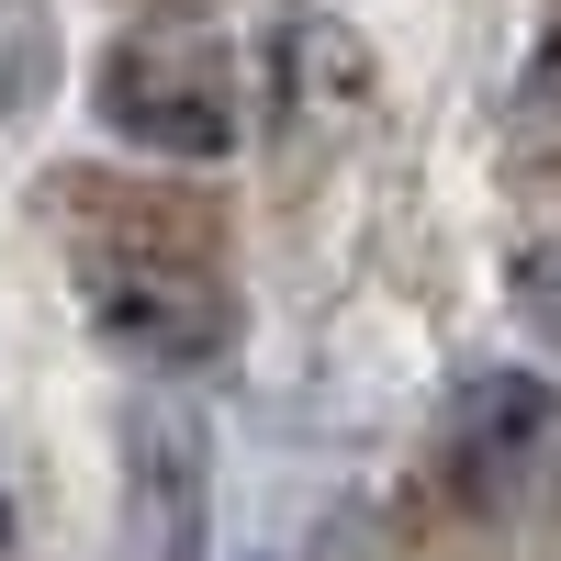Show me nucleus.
Segmentation results:
<instances>
[{"mask_svg": "<svg viewBox=\"0 0 561 561\" xmlns=\"http://www.w3.org/2000/svg\"><path fill=\"white\" fill-rule=\"evenodd\" d=\"M90 113H102L124 147H147V158L214 169V158L248 147V68H237V45L203 34V23H169V34L147 23V34H124L102 57Z\"/></svg>", "mask_w": 561, "mask_h": 561, "instance_id": "nucleus-1", "label": "nucleus"}, {"mask_svg": "<svg viewBox=\"0 0 561 561\" xmlns=\"http://www.w3.org/2000/svg\"><path fill=\"white\" fill-rule=\"evenodd\" d=\"M90 259V325H102V348L135 359V370H203L225 359L237 337V304H225V280L180 248H79Z\"/></svg>", "mask_w": 561, "mask_h": 561, "instance_id": "nucleus-2", "label": "nucleus"}, {"mask_svg": "<svg viewBox=\"0 0 561 561\" xmlns=\"http://www.w3.org/2000/svg\"><path fill=\"white\" fill-rule=\"evenodd\" d=\"M113 472H124V561H203L214 539V460L203 427L180 404H124V438H113Z\"/></svg>", "mask_w": 561, "mask_h": 561, "instance_id": "nucleus-3", "label": "nucleus"}, {"mask_svg": "<svg viewBox=\"0 0 561 561\" xmlns=\"http://www.w3.org/2000/svg\"><path fill=\"white\" fill-rule=\"evenodd\" d=\"M550 438H561V393L539 370H483V382H460L449 427H438V472L460 505H505Z\"/></svg>", "mask_w": 561, "mask_h": 561, "instance_id": "nucleus-4", "label": "nucleus"}, {"mask_svg": "<svg viewBox=\"0 0 561 561\" xmlns=\"http://www.w3.org/2000/svg\"><path fill=\"white\" fill-rule=\"evenodd\" d=\"M259 90H270V124H337L370 102V57L348 23L325 12H293L270 45H259Z\"/></svg>", "mask_w": 561, "mask_h": 561, "instance_id": "nucleus-5", "label": "nucleus"}, {"mask_svg": "<svg viewBox=\"0 0 561 561\" xmlns=\"http://www.w3.org/2000/svg\"><path fill=\"white\" fill-rule=\"evenodd\" d=\"M45 90H57V34H45V0H0V124H23Z\"/></svg>", "mask_w": 561, "mask_h": 561, "instance_id": "nucleus-6", "label": "nucleus"}, {"mask_svg": "<svg viewBox=\"0 0 561 561\" xmlns=\"http://www.w3.org/2000/svg\"><path fill=\"white\" fill-rule=\"evenodd\" d=\"M517 135H528L539 169H561V23L539 34V57H528V79H517Z\"/></svg>", "mask_w": 561, "mask_h": 561, "instance_id": "nucleus-7", "label": "nucleus"}, {"mask_svg": "<svg viewBox=\"0 0 561 561\" xmlns=\"http://www.w3.org/2000/svg\"><path fill=\"white\" fill-rule=\"evenodd\" d=\"M505 304L528 314V337L561 348V237H528L517 259H505Z\"/></svg>", "mask_w": 561, "mask_h": 561, "instance_id": "nucleus-8", "label": "nucleus"}, {"mask_svg": "<svg viewBox=\"0 0 561 561\" xmlns=\"http://www.w3.org/2000/svg\"><path fill=\"white\" fill-rule=\"evenodd\" d=\"M0 550H12V483H0Z\"/></svg>", "mask_w": 561, "mask_h": 561, "instance_id": "nucleus-9", "label": "nucleus"}]
</instances>
